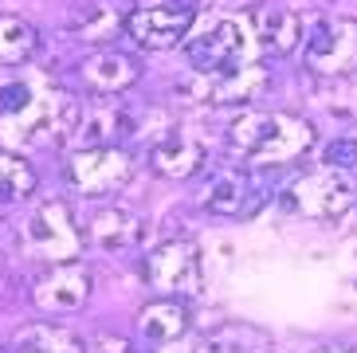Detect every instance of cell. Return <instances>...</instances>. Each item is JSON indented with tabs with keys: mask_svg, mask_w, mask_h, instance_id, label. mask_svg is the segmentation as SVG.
Segmentation results:
<instances>
[{
	"mask_svg": "<svg viewBox=\"0 0 357 353\" xmlns=\"http://www.w3.org/2000/svg\"><path fill=\"white\" fill-rule=\"evenodd\" d=\"M314 126L287 110H243L228 126V149L252 169H279L310 153Z\"/></svg>",
	"mask_w": 357,
	"mask_h": 353,
	"instance_id": "obj_1",
	"label": "cell"
},
{
	"mask_svg": "<svg viewBox=\"0 0 357 353\" xmlns=\"http://www.w3.org/2000/svg\"><path fill=\"white\" fill-rule=\"evenodd\" d=\"M197 24V4L192 0H137L122 16L126 40L142 52H169L189 40Z\"/></svg>",
	"mask_w": 357,
	"mask_h": 353,
	"instance_id": "obj_2",
	"label": "cell"
},
{
	"mask_svg": "<svg viewBox=\"0 0 357 353\" xmlns=\"http://www.w3.org/2000/svg\"><path fill=\"white\" fill-rule=\"evenodd\" d=\"M303 59L318 79H354L357 75V20L326 16L303 36Z\"/></svg>",
	"mask_w": 357,
	"mask_h": 353,
	"instance_id": "obj_3",
	"label": "cell"
},
{
	"mask_svg": "<svg viewBox=\"0 0 357 353\" xmlns=\"http://www.w3.org/2000/svg\"><path fill=\"white\" fill-rule=\"evenodd\" d=\"M20 243L32 260L52 267V263L79 260V251H83V232L75 228L71 208H67L63 200H47V204H40L32 216L24 220Z\"/></svg>",
	"mask_w": 357,
	"mask_h": 353,
	"instance_id": "obj_4",
	"label": "cell"
},
{
	"mask_svg": "<svg viewBox=\"0 0 357 353\" xmlns=\"http://www.w3.org/2000/svg\"><path fill=\"white\" fill-rule=\"evenodd\" d=\"M200 208L212 216H252L267 204L271 185L252 165H220L200 185Z\"/></svg>",
	"mask_w": 357,
	"mask_h": 353,
	"instance_id": "obj_5",
	"label": "cell"
},
{
	"mask_svg": "<svg viewBox=\"0 0 357 353\" xmlns=\"http://www.w3.org/2000/svg\"><path fill=\"white\" fill-rule=\"evenodd\" d=\"M146 283L161 299H192L204 287V267L192 239H165L146 255Z\"/></svg>",
	"mask_w": 357,
	"mask_h": 353,
	"instance_id": "obj_6",
	"label": "cell"
},
{
	"mask_svg": "<svg viewBox=\"0 0 357 353\" xmlns=\"http://www.w3.org/2000/svg\"><path fill=\"white\" fill-rule=\"evenodd\" d=\"M283 204L294 208L298 216L334 224V220H342L349 212V204H354V185H349L346 173L318 169V173H306V176H298L294 185L283 188Z\"/></svg>",
	"mask_w": 357,
	"mask_h": 353,
	"instance_id": "obj_7",
	"label": "cell"
},
{
	"mask_svg": "<svg viewBox=\"0 0 357 353\" xmlns=\"http://www.w3.org/2000/svg\"><path fill=\"white\" fill-rule=\"evenodd\" d=\"M91 291H95V275H91V267L79 260H67V263H52V267H43L40 275L32 279V306L40 314H52V318H59V314H75L83 310L86 299H91Z\"/></svg>",
	"mask_w": 357,
	"mask_h": 353,
	"instance_id": "obj_8",
	"label": "cell"
},
{
	"mask_svg": "<svg viewBox=\"0 0 357 353\" xmlns=\"http://www.w3.org/2000/svg\"><path fill=\"white\" fill-rule=\"evenodd\" d=\"M134 176V157L122 146L110 149H75L67 157V181L83 197H110Z\"/></svg>",
	"mask_w": 357,
	"mask_h": 353,
	"instance_id": "obj_9",
	"label": "cell"
},
{
	"mask_svg": "<svg viewBox=\"0 0 357 353\" xmlns=\"http://www.w3.org/2000/svg\"><path fill=\"white\" fill-rule=\"evenodd\" d=\"M185 55H189L192 71L200 75L236 71V67H243V55H248V28L236 16H220L185 43Z\"/></svg>",
	"mask_w": 357,
	"mask_h": 353,
	"instance_id": "obj_10",
	"label": "cell"
},
{
	"mask_svg": "<svg viewBox=\"0 0 357 353\" xmlns=\"http://www.w3.org/2000/svg\"><path fill=\"white\" fill-rule=\"evenodd\" d=\"M137 130H142L137 114L118 94H98L95 103H86L79 110L75 142H79V149H110V146H122L126 137H134Z\"/></svg>",
	"mask_w": 357,
	"mask_h": 353,
	"instance_id": "obj_11",
	"label": "cell"
},
{
	"mask_svg": "<svg viewBox=\"0 0 357 353\" xmlns=\"http://www.w3.org/2000/svg\"><path fill=\"white\" fill-rule=\"evenodd\" d=\"M263 87H267L263 67H236V71H212V75L192 71L189 83H181V94H189L192 103L224 106V103H252Z\"/></svg>",
	"mask_w": 357,
	"mask_h": 353,
	"instance_id": "obj_12",
	"label": "cell"
},
{
	"mask_svg": "<svg viewBox=\"0 0 357 353\" xmlns=\"http://www.w3.org/2000/svg\"><path fill=\"white\" fill-rule=\"evenodd\" d=\"M79 79L95 94H122L142 79V63L122 47H95L79 63Z\"/></svg>",
	"mask_w": 357,
	"mask_h": 353,
	"instance_id": "obj_13",
	"label": "cell"
},
{
	"mask_svg": "<svg viewBox=\"0 0 357 353\" xmlns=\"http://www.w3.org/2000/svg\"><path fill=\"white\" fill-rule=\"evenodd\" d=\"M86 239H91L98 251H106V255H126V251H134L137 243L146 239V220L137 216V212H130V208H122V204H106L91 216Z\"/></svg>",
	"mask_w": 357,
	"mask_h": 353,
	"instance_id": "obj_14",
	"label": "cell"
},
{
	"mask_svg": "<svg viewBox=\"0 0 357 353\" xmlns=\"http://www.w3.org/2000/svg\"><path fill=\"white\" fill-rule=\"evenodd\" d=\"M204 157H208V146H204L200 137L181 134V130H169L165 137L153 142V149H149V165H153V173H161V176L185 181V176L200 173Z\"/></svg>",
	"mask_w": 357,
	"mask_h": 353,
	"instance_id": "obj_15",
	"label": "cell"
},
{
	"mask_svg": "<svg viewBox=\"0 0 357 353\" xmlns=\"http://www.w3.org/2000/svg\"><path fill=\"white\" fill-rule=\"evenodd\" d=\"M255 24V40H259L263 52L271 55H291L298 43H303V16L294 8H271V4H259L252 16Z\"/></svg>",
	"mask_w": 357,
	"mask_h": 353,
	"instance_id": "obj_16",
	"label": "cell"
},
{
	"mask_svg": "<svg viewBox=\"0 0 357 353\" xmlns=\"http://www.w3.org/2000/svg\"><path fill=\"white\" fill-rule=\"evenodd\" d=\"M189 330V310L181 299H153L137 310V333L149 345H169Z\"/></svg>",
	"mask_w": 357,
	"mask_h": 353,
	"instance_id": "obj_17",
	"label": "cell"
},
{
	"mask_svg": "<svg viewBox=\"0 0 357 353\" xmlns=\"http://www.w3.org/2000/svg\"><path fill=\"white\" fill-rule=\"evenodd\" d=\"M271 350V333L248 322H224L220 330L204 333L192 353H267Z\"/></svg>",
	"mask_w": 357,
	"mask_h": 353,
	"instance_id": "obj_18",
	"label": "cell"
},
{
	"mask_svg": "<svg viewBox=\"0 0 357 353\" xmlns=\"http://www.w3.org/2000/svg\"><path fill=\"white\" fill-rule=\"evenodd\" d=\"M12 353H86V345L63 326L36 322V326H24L12 338Z\"/></svg>",
	"mask_w": 357,
	"mask_h": 353,
	"instance_id": "obj_19",
	"label": "cell"
},
{
	"mask_svg": "<svg viewBox=\"0 0 357 353\" xmlns=\"http://www.w3.org/2000/svg\"><path fill=\"white\" fill-rule=\"evenodd\" d=\"M40 47V36L24 16H12V12H0V67H20L28 63Z\"/></svg>",
	"mask_w": 357,
	"mask_h": 353,
	"instance_id": "obj_20",
	"label": "cell"
},
{
	"mask_svg": "<svg viewBox=\"0 0 357 353\" xmlns=\"http://www.w3.org/2000/svg\"><path fill=\"white\" fill-rule=\"evenodd\" d=\"M118 28H122V16H118L110 4H102V0H86V4H79L75 16H71V31H75V36L86 40V43H98V47H102Z\"/></svg>",
	"mask_w": 357,
	"mask_h": 353,
	"instance_id": "obj_21",
	"label": "cell"
},
{
	"mask_svg": "<svg viewBox=\"0 0 357 353\" xmlns=\"http://www.w3.org/2000/svg\"><path fill=\"white\" fill-rule=\"evenodd\" d=\"M36 188V169L16 153H0V204H16V200L32 197Z\"/></svg>",
	"mask_w": 357,
	"mask_h": 353,
	"instance_id": "obj_22",
	"label": "cell"
},
{
	"mask_svg": "<svg viewBox=\"0 0 357 353\" xmlns=\"http://www.w3.org/2000/svg\"><path fill=\"white\" fill-rule=\"evenodd\" d=\"M36 87L32 83H4L0 87V122L4 126H16L36 103Z\"/></svg>",
	"mask_w": 357,
	"mask_h": 353,
	"instance_id": "obj_23",
	"label": "cell"
},
{
	"mask_svg": "<svg viewBox=\"0 0 357 353\" xmlns=\"http://www.w3.org/2000/svg\"><path fill=\"white\" fill-rule=\"evenodd\" d=\"M318 161H322V169H334V173H354L357 169V137H334V142H326Z\"/></svg>",
	"mask_w": 357,
	"mask_h": 353,
	"instance_id": "obj_24",
	"label": "cell"
},
{
	"mask_svg": "<svg viewBox=\"0 0 357 353\" xmlns=\"http://www.w3.org/2000/svg\"><path fill=\"white\" fill-rule=\"evenodd\" d=\"M86 353H142L130 338H118V333H98L86 342Z\"/></svg>",
	"mask_w": 357,
	"mask_h": 353,
	"instance_id": "obj_25",
	"label": "cell"
},
{
	"mask_svg": "<svg viewBox=\"0 0 357 353\" xmlns=\"http://www.w3.org/2000/svg\"><path fill=\"white\" fill-rule=\"evenodd\" d=\"M192 4H204V8H259L263 0H192Z\"/></svg>",
	"mask_w": 357,
	"mask_h": 353,
	"instance_id": "obj_26",
	"label": "cell"
},
{
	"mask_svg": "<svg viewBox=\"0 0 357 353\" xmlns=\"http://www.w3.org/2000/svg\"><path fill=\"white\" fill-rule=\"evenodd\" d=\"M314 353H357V345H322Z\"/></svg>",
	"mask_w": 357,
	"mask_h": 353,
	"instance_id": "obj_27",
	"label": "cell"
}]
</instances>
